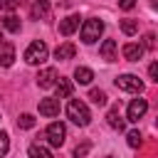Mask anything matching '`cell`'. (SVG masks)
I'll use <instances>...</instances> for the list:
<instances>
[{
  "mask_svg": "<svg viewBox=\"0 0 158 158\" xmlns=\"http://www.w3.org/2000/svg\"><path fill=\"white\" fill-rule=\"evenodd\" d=\"M148 77H151V81H158V62H153L148 67Z\"/></svg>",
  "mask_w": 158,
  "mask_h": 158,
  "instance_id": "obj_28",
  "label": "cell"
},
{
  "mask_svg": "<svg viewBox=\"0 0 158 158\" xmlns=\"http://www.w3.org/2000/svg\"><path fill=\"white\" fill-rule=\"evenodd\" d=\"M89 148H91V143L86 141V143H81V146H77L74 148V158H84L86 153H89Z\"/></svg>",
  "mask_w": 158,
  "mask_h": 158,
  "instance_id": "obj_26",
  "label": "cell"
},
{
  "mask_svg": "<svg viewBox=\"0 0 158 158\" xmlns=\"http://www.w3.org/2000/svg\"><path fill=\"white\" fill-rule=\"evenodd\" d=\"M17 126H20V128H32V126H35V116H32V114H22V116L17 118Z\"/></svg>",
  "mask_w": 158,
  "mask_h": 158,
  "instance_id": "obj_22",
  "label": "cell"
},
{
  "mask_svg": "<svg viewBox=\"0 0 158 158\" xmlns=\"http://www.w3.org/2000/svg\"><path fill=\"white\" fill-rule=\"evenodd\" d=\"M89 99H91L96 106H104V104H106V94H104L101 89H91V91H89Z\"/></svg>",
  "mask_w": 158,
  "mask_h": 158,
  "instance_id": "obj_21",
  "label": "cell"
},
{
  "mask_svg": "<svg viewBox=\"0 0 158 158\" xmlns=\"http://www.w3.org/2000/svg\"><path fill=\"white\" fill-rule=\"evenodd\" d=\"M99 54H101V59L114 62V59H116V40H104V44H101Z\"/></svg>",
  "mask_w": 158,
  "mask_h": 158,
  "instance_id": "obj_13",
  "label": "cell"
},
{
  "mask_svg": "<svg viewBox=\"0 0 158 158\" xmlns=\"http://www.w3.org/2000/svg\"><path fill=\"white\" fill-rule=\"evenodd\" d=\"M106 121H109V126L111 128H118V131H123V118H121V114H118V106H114L109 114H106Z\"/></svg>",
  "mask_w": 158,
  "mask_h": 158,
  "instance_id": "obj_16",
  "label": "cell"
},
{
  "mask_svg": "<svg viewBox=\"0 0 158 158\" xmlns=\"http://www.w3.org/2000/svg\"><path fill=\"white\" fill-rule=\"evenodd\" d=\"M40 114L42 116H57L59 114V99H40Z\"/></svg>",
  "mask_w": 158,
  "mask_h": 158,
  "instance_id": "obj_8",
  "label": "cell"
},
{
  "mask_svg": "<svg viewBox=\"0 0 158 158\" xmlns=\"http://www.w3.org/2000/svg\"><path fill=\"white\" fill-rule=\"evenodd\" d=\"M121 30H123L126 35H136V32H138V22L126 17V20H121Z\"/></svg>",
  "mask_w": 158,
  "mask_h": 158,
  "instance_id": "obj_20",
  "label": "cell"
},
{
  "mask_svg": "<svg viewBox=\"0 0 158 158\" xmlns=\"http://www.w3.org/2000/svg\"><path fill=\"white\" fill-rule=\"evenodd\" d=\"M49 15V0H35L32 2V17L35 20H44Z\"/></svg>",
  "mask_w": 158,
  "mask_h": 158,
  "instance_id": "obj_14",
  "label": "cell"
},
{
  "mask_svg": "<svg viewBox=\"0 0 158 158\" xmlns=\"http://www.w3.org/2000/svg\"><path fill=\"white\" fill-rule=\"evenodd\" d=\"M54 57H57V59H74V57H77V47H74L72 42H64V44H59V47L54 49Z\"/></svg>",
  "mask_w": 158,
  "mask_h": 158,
  "instance_id": "obj_12",
  "label": "cell"
},
{
  "mask_svg": "<svg viewBox=\"0 0 158 158\" xmlns=\"http://www.w3.org/2000/svg\"><path fill=\"white\" fill-rule=\"evenodd\" d=\"M54 86H57V96H54V99H67V96H72V81H69V79H62V77H59Z\"/></svg>",
  "mask_w": 158,
  "mask_h": 158,
  "instance_id": "obj_15",
  "label": "cell"
},
{
  "mask_svg": "<svg viewBox=\"0 0 158 158\" xmlns=\"http://www.w3.org/2000/svg\"><path fill=\"white\" fill-rule=\"evenodd\" d=\"M2 27L10 30V32H20V17H15V15H5V17H2Z\"/></svg>",
  "mask_w": 158,
  "mask_h": 158,
  "instance_id": "obj_19",
  "label": "cell"
},
{
  "mask_svg": "<svg viewBox=\"0 0 158 158\" xmlns=\"http://www.w3.org/2000/svg\"><path fill=\"white\" fill-rule=\"evenodd\" d=\"M15 62V47L10 42H2L0 44V67H10Z\"/></svg>",
  "mask_w": 158,
  "mask_h": 158,
  "instance_id": "obj_10",
  "label": "cell"
},
{
  "mask_svg": "<svg viewBox=\"0 0 158 158\" xmlns=\"http://www.w3.org/2000/svg\"><path fill=\"white\" fill-rule=\"evenodd\" d=\"M0 44H2V35H0Z\"/></svg>",
  "mask_w": 158,
  "mask_h": 158,
  "instance_id": "obj_30",
  "label": "cell"
},
{
  "mask_svg": "<svg viewBox=\"0 0 158 158\" xmlns=\"http://www.w3.org/2000/svg\"><path fill=\"white\" fill-rule=\"evenodd\" d=\"M44 138L49 141V146L59 148V146L64 143V138H67V128H64V123H62V121H52V123L47 126V131H44Z\"/></svg>",
  "mask_w": 158,
  "mask_h": 158,
  "instance_id": "obj_4",
  "label": "cell"
},
{
  "mask_svg": "<svg viewBox=\"0 0 158 158\" xmlns=\"http://www.w3.org/2000/svg\"><path fill=\"white\" fill-rule=\"evenodd\" d=\"M57 69H52V67H47V69H42L40 74H37V84L42 86V89H49V86H54L57 84Z\"/></svg>",
  "mask_w": 158,
  "mask_h": 158,
  "instance_id": "obj_7",
  "label": "cell"
},
{
  "mask_svg": "<svg viewBox=\"0 0 158 158\" xmlns=\"http://www.w3.org/2000/svg\"><path fill=\"white\" fill-rule=\"evenodd\" d=\"M27 153H30V158H54V156H52L44 146H40V143H32Z\"/></svg>",
  "mask_w": 158,
  "mask_h": 158,
  "instance_id": "obj_18",
  "label": "cell"
},
{
  "mask_svg": "<svg viewBox=\"0 0 158 158\" xmlns=\"http://www.w3.org/2000/svg\"><path fill=\"white\" fill-rule=\"evenodd\" d=\"M146 111H148V101H146V99H133V101L128 104L126 118H128V121H138V118H143Z\"/></svg>",
  "mask_w": 158,
  "mask_h": 158,
  "instance_id": "obj_6",
  "label": "cell"
},
{
  "mask_svg": "<svg viewBox=\"0 0 158 158\" xmlns=\"http://www.w3.org/2000/svg\"><path fill=\"white\" fill-rule=\"evenodd\" d=\"M116 86L121 91H131V94H141L143 91V81L136 77V74H121L116 79Z\"/></svg>",
  "mask_w": 158,
  "mask_h": 158,
  "instance_id": "obj_5",
  "label": "cell"
},
{
  "mask_svg": "<svg viewBox=\"0 0 158 158\" xmlns=\"http://www.w3.org/2000/svg\"><path fill=\"white\" fill-rule=\"evenodd\" d=\"M77 27H79V15H69V17H64V20L59 22V35L69 37Z\"/></svg>",
  "mask_w": 158,
  "mask_h": 158,
  "instance_id": "obj_9",
  "label": "cell"
},
{
  "mask_svg": "<svg viewBox=\"0 0 158 158\" xmlns=\"http://www.w3.org/2000/svg\"><path fill=\"white\" fill-rule=\"evenodd\" d=\"M44 59H47V44L42 40L30 42V47L25 49V62L27 64H42Z\"/></svg>",
  "mask_w": 158,
  "mask_h": 158,
  "instance_id": "obj_3",
  "label": "cell"
},
{
  "mask_svg": "<svg viewBox=\"0 0 158 158\" xmlns=\"http://www.w3.org/2000/svg\"><path fill=\"white\" fill-rule=\"evenodd\" d=\"M106 158H114V156H106Z\"/></svg>",
  "mask_w": 158,
  "mask_h": 158,
  "instance_id": "obj_31",
  "label": "cell"
},
{
  "mask_svg": "<svg viewBox=\"0 0 158 158\" xmlns=\"http://www.w3.org/2000/svg\"><path fill=\"white\" fill-rule=\"evenodd\" d=\"M20 5H22V0H0V10H7V12L17 10Z\"/></svg>",
  "mask_w": 158,
  "mask_h": 158,
  "instance_id": "obj_24",
  "label": "cell"
},
{
  "mask_svg": "<svg viewBox=\"0 0 158 158\" xmlns=\"http://www.w3.org/2000/svg\"><path fill=\"white\" fill-rule=\"evenodd\" d=\"M126 138H128V146H131V148H138V146L143 143V136H141L138 131H128Z\"/></svg>",
  "mask_w": 158,
  "mask_h": 158,
  "instance_id": "obj_23",
  "label": "cell"
},
{
  "mask_svg": "<svg viewBox=\"0 0 158 158\" xmlns=\"http://www.w3.org/2000/svg\"><path fill=\"white\" fill-rule=\"evenodd\" d=\"M101 32H104V22L96 20V17H89V20L81 25V42L91 44V42H96V40L101 37Z\"/></svg>",
  "mask_w": 158,
  "mask_h": 158,
  "instance_id": "obj_2",
  "label": "cell"
},
{
  "mask_svg": "<svg viewBox=\"0 0 158 158\" xmlns=\"http://www.w3.org/2000/svg\"><path fill=\"white\" fill-rule=\"evenodd\" d=\"M141 47H143V49H153V47H156V35L148 32V35L143 37V44H141Z\"/></svg>",
  "mask_w": 158,
  "mask_h": 158,
  "instance_id": "obj_27",
  "label": "cell"
},
{
  "mask_svg": "<svg viewBox=\"0 0 158 158\" xmlns=\"http://www.w3.org/2000/svg\"><path fill=\"white\" fill-rule=\"evenodd\" d=\"M7 148H10V136H7L5 131H0V156H5Z\"/></svg>",
  "mask_w": 158,
  "mask_h": 158,
  "instance_id": "obj_25",
  "label": "cell"
},
{
  "mask_svg": "<svg viewBox=\"0 0 158 158\" xmlns=\"http://www.w3.org/2000/svg\"><path fill=\"white\" fill-rule=\"evenodd\" d=\"M123 57H126L128 62H138V59L143 57V47L136 44V42H128V44H123Z\"/></svg>",
  "mask_w": 158,
  "mask_h": 158,
  "instance_id": "obj_11",
  "label": "cell"
},
{
  "mask_svg": "<svg viewBox=\"0 0 158 158\" xmlns=\"http://www.w3.org/2000/svg\"><path fill=\"white\" fill-rule=\"evenodd\" d=\"M74 79H77L79 84H91L94 72H91L89 67H77V69H74Z\"/></svg>",
  "mask_w": 158,
  "mask_h": 158,
  "instance_id": "obj_17",
  "label": "cell"
},
{
  "mask_svg": "<svg viewBox=\"0 0 158 158\" xmlns=\"http://www.w3.org/2000/svg\"><path fill=\"white\" fill-rule=\"evenodd\" d=\"M118 7L121 10H133L136 7V0H118Z\"/></svg>",
  "mask_w": 158,
  "mask_h": 158,
  "instance_id": "obj_29",
  "label": "cell"
},
{
  "mask_svg": "<svg viewBox=\"0 0 158 158\" xmlns=\"http://www.w3.org/2000/svg\"><path fill=\"white\" fill-rule=\"evenodd\" d=\"M67 116L77 123V126H86L91 121V114H89V106L81 101V99H72L67 104Z\"/></svg>",
  "mask_w": 158,
  "mask_h": 158,
  "instance_id": "obj_1",
  "label": "cell"
}]
</instances>
